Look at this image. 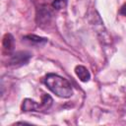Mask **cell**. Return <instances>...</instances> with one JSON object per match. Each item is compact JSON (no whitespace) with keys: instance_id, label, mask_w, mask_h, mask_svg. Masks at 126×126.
<instances>
[{"instance_id":"1","label":"cell","mask_w":126,"mask_h":126,"mask_svg":"<svg viewBox=\"0 0 126 126\" xmlns=\"http://www.w3.org/2000/svg\"><path fill=\"white\" fill-rule=\"evenodd\" d=\"M47 88L59 97L67 98L73 94V89L71 84L63 77L50 73L47 74L43 80Z\"/></svg>"},{"instance_id":"2","label":"cell","mask_w":126,"mask_h":126,"mask_svg":"<svg viewBox=\"0 0 126 126\" xmlns=\"http://www.w3.org/2000/svg\"><path fill=\"white\" fill-rule=\"evenodd\" d=\"M31 57H32V54L27 51H18L14 54H11L8 63L9 65L19 67V66L27 64L29 60L31 59Z\"/></svg>"},{"instance_id":"3","label":"cell","mask_w":126,"mask_h":126,"mask_svg":"<svg viewBox=\"0 0 126 126\" xmlns=\"http://www.w3.org/2000/svg\"><path fill=\"white\" fill-rule=\"evenodd\" d=\"M22 109L23 111H40V110H44L42 103H38L31 98H26L23 101L22 104Z\"/></svg>"},{"instance_id":"4","label":"cell","mask_w":126,"mask_h":126,"mask_svg":"<svg viewBox=\"0 0 126 126\" xmlns=\"http://www.w3.org/2000/svg\"><path fill=\"white\" fill-rule=\"evenodd\" d=\"M14 37L11 33H6L3 37V41H2V46H3V51L6 54L11 55L12 51L14 50Z\"/></svg>"},{"instance_id":"5","label":"cell","mask_w":126,"mask_h":126,"mask_svg":"<svg viewBox=\"0 0 126 126\" xmlns=\"http://www.w3.org/2000/svg\"><path fill=\"white\" fill-rule=\"evenodd\" d=\"M75 73L78 76V78L82 81V82H88L91 79V74L89 72V70L82 65H78L75 68Z\"/></svg>"},{"instance_id":"6","label":"cell","mask_w":126,"mask_h":126,"mask_svg":"<svg viewBox=\"0 0 126 126\" xmlns=\"http://www.w3.org/2000/svg\"><path fill=\"white\" fill-rule=\"evenodd\" d=\"M23 39L26 40V41H29L31 43H35V44H41V43H46L47 42L46 38L40 37V36H37V35H34V34L26 35L25 37H23Z\"/></svg>"},{"instance_id":"7","label":"cell","mask_w":126,"mask_h":126,"mask_svg":"<svg viewBox=\"0 0 126 126\" xmlns=\"http://www.w3.org/2000/svg\"><path fill=\"white\" fill-rule=\"evenodd\" d=\"M67 1L68 0H54L53 3H52V6H53L54 9L60 10V9H63V8L66 7Z\"/></svg>"},{"instance_id":"8","label":"cell","mask_w":126,"mask_h":126,"mask_svg":"<svg viewBox=\"0 0 126 126\" xmlns=\"http://www.w3.org/2000/svg\"><path fill=\"white\" fill-rule=\"evenodd\" d=\"M119 13H120L121 15H123V16H126V3H125V4L120 8Z\"/></svg>"}]
</instances>
